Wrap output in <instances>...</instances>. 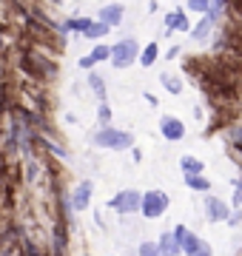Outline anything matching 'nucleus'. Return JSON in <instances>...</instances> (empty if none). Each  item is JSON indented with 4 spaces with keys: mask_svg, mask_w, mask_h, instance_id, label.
I'll list each match as a JSON object with an SVG mask.
<instances>
[{
    "mask_svg": "<svg viewBox=\"0 0 242 256\" xmlns=\"http://www.w3.org/2000/svg\"><path fill=\"white\" fill-rule=\"evenodd\" d=\"M120 18H122L120 6H106L102 9V26H114V23H120Z\"/></svg>",
    "mask_w": 242,
    "mask_h": 256,
    "instance_id": "nucleus-10",
    "label": "nucleus"
},
{
    "mask_svg": "<svg viewBox=\"0 0 242 256\" xmlns=\"http://www.w3.org/2000/svg\"><path fill=\"white\" fill-rule=\"evenodd\" d=\"M108 57H112V63L117 68H126V66L137 57V43L134 40H120L114 48H108Z\"/></svg>",
    "mask_w": 242,
    "mask_h": 256,
    "instance_id": "nucleus-2",
    "label": "nucleus"
},
{
    "mask_svg": "<svg viewBox=\"0 0 242 256\" xmlns=\"http://www.w3.org/2000/svg\"><path fill=\"white\" fill-rule=\"evenodd\" d=\"M162 134H166L168 140H182V134H186V128H182V122L174 117H166L162 120Z\"/></svg>",
    "mask_w": 242,
    "mask_h": 256,
    "instance_id": "nucleus-6",
    "label": "nucleus"
},
{
    "mask_svg": "<svg viewBox=\"0 0 242 256\" xmlns=\"http://www.w3.org/2000/svg\"><path fill=\"white\" fill-rule=\"evenodd\" d=\"M108 117H112V111L102 106V108H100V120H102V122H108Z\"/></svg>",
    "mask_w": 242,
    "mask_h": 256,
    "instance_id": "nucleus-21",
    "label": "nucleus"
},
{
    "mask_svg": "<svg viewBox=\"0 0 242 256\" xmlns=\"http://www.w3.org/2000/svg\"><path fill=\"white\" fill-rule=\"evenodd\" d=\"M88 82H92V88H94V92H97V94H100V97H102V80H100V77L94 74V77H92V80H88Z\"/></svg>",
    "mask_w": 242,
    "mask_h": 256,
    "instance_id": "nucleus-20",
    "label": "nucleus"
},
{
    "mask_svg": "<svg viewBox=\"0 0 242 256\" xmlns=\"http://www.w3.org/2000/svg\"><path fill=\"white\" fill-rule=\"evenodd\" d=\"M208 216H211V220H228V208H225L222 202L220 200H214V196H208Z\"/></svg>",
    "mask_w": 242,
    "mask_h": 256,
    "instance_id": "nucleus-7",
    "label": "nucleus"
},
{
    "mask_svg": "<svg viewBox=\"0 0 242 256\" xmlns=\"http://www.w3.org/2000/svg\"><path fill=\"white\" fill-rule=\"evenodd\" d=\"M154 60H157V46L151 43V46L146 48V52H142V60H140V63H142V66H151Z\"/></svg>",
    "mask_w": 242,
    "mask_h": 256,
    "instance_id": "nucleus-15",
    "label": "nucleus"
},
{
    "mask_svg": "<svg viewBox=\"0 0 242 256\" xmlns=\"http://www.w3.org/2000/svg\"><path fill=\"white\" fill-rule=\"evenodd\" d=\"M106 32H108V26H102V23H97V26H88V28H86V34L92 37V40H97V37H102Z\"/></svg>",
    "mask_w": 242,
    "mask_h": 256,
    "instance_id": "nucleus-16",
    "label": "nucleus"
},
{
    "mask_svg": "<svg viewBox=\"0 0 242 256\" xmlns=\"http://www.w3.org/2000/svg\"><path fill=\"white\" fill-rule=\"evenodd\" d=\"M88 57H92V63H97V60H106V57H108V48H106V46H97Z\"/></svg>",
    "mask_w": 242,
    "mask_h": 256,
    "instance_id": "nucleus-18",
    "label": "nucleus"
},
{
    "mask_svg": "<svg viewBox=\"0 0 242 256\" xmlns=\"http://www.w3.org/2000/svg\"><path fill=\"white\" fill-rule=\"evenodd\" d=\"M174 239H177L180 250H186L188 256H211V248L205 245V242H202L200 236H194V234H188L186 228H177Z\"/></svg>",
    "mask_w": 242,
    "mask_h": 256,
    "instance_id": "nucleus-1",
    "label": "nucleus"
},
{
    "mask_svg": "<svg viewBox=\"0 0 242 256\" xmlns=\"http://www.w3.org/2000/svg\"><path fill=\"white\" fill-rule=\"evenodd\" d=\"M168 26H171V28H180V32H186V28H188L186 14H182V12H171V14H168Z\"/></svg>",
    "mask_w": 242,
    "mask_h": 256,
    "instance_id": "nucleus-11",
    "label": "nucleus"
},
{
    "mask_svg": "<svg viewBox=\"0 0 242 256\" xmlns=\"http://www.w3.org/2000/svg\"><path fill=\"white\" fill-rule=\"evenodd\" d=\"M140 256H160V254H157V248L151 245V242H142V245H140Z\"/></svg>",
    "mask_w": 242,
    "mask_h": 256,
    "instance_id": "nucleus-19",
    "label": "nucleus"
},
{
    "mask_svg": "<svg viewBox=\"0 0 242 256\" xmlns=\"http://www.w3.org/2000/svg\"><path fill=\"white\" fill-rule=\"evenodd\" d=\"M160 256H177L180 254V245H177V239L171 236V234H166L162 236V242H160V250H157Z\"/></svg>",
    "mask_w": 242,
    "mask_h": 256,
    "instance_id": "nucleus-9",
    "label": "nucleus"
},
{
    "mask_svg": "<svg viewBox=\"0 0 242 256\" xmlns=\"http://www.w3.org/2000/svg\"><path fill=\"white\" fill-rule=\"evenodd\" d=\"M214 18H216V14H208V18H205L202 23L194 28V37H205V34H208V32H211V26H214Z\"/></svg>",
    "mask_w": 242,
    "mask_h": 256,
    "instance_id": "nucleus-12",
    "label": "nucleus"
},
{
    "mask_svg": "<svg viewBox=\"0 0 242 256\" xmlns=\"http://www.w3.org/2000/svg\"><path fill=\"white\" fill-rule=\"evenodd\" d=\"M80 66H83V68H92V66H94L92 57H83V60H80Z\"/></svg>",
    "mask_w": 242,
    "mask_h": 256,
    "instance_id": "nucleus-22",
    "label": "nucleus"
},
{
    "mask_svg": "<svg viewBox=\"0 0 242 256\" xmlns=\"http://www.w3.org/2000/svg\"><path fill=\"white\" fill-rule=\"evenodd\" d=\"M140 208L148 220H154V216H160V214L168 208V196L162 191H151V194H146V196H140Z\"/></svg>",
    "mask_w": 242,
    "mask_h": 256,
    "instance_id": "nucleus-3",
    "label": "nucleus"
},
{
    "mask_svg": "<svg viewBox=\"0 0 242 256\" xmlns=\"http://www.w3.org/2000/svg\"><path fill=\"white\" fill-rule=\"evenodd\" d=\"M88 196H92V182H83L80 188H77V194H74V208L77 210L88 208Z\"/></svg>",
    "mask_w": 242,
    "mask_h": 256,
    "instance_id": "nucleus-8",
    "label": "nucleus"
},
{
    "mask_svg": "<svg viewBox=\"0 0 242 256\" xmlns=\"http://www.w3.org/2000/svg\"><path fill=\"white\" fill-rule=\"evenodd\" d=\"M97 146L126 148V146H131V134H126V131H114V128H102L100 134H97Z\"/></svg>",
    "mask_w": 242,
    "mask_h": 256,
    "instance_id": "nucleus-4",
    "label": "nucleus"
},
{
    "mask_svg": "<svg viewBox=\"0 0 242 256\" xmlns=\"http://www.w3.org/2000/svg\"><path fill=\"white\" fill-rule=\"evenodd\" d=\"M182 168H186L188 174H200V171H202V162L194 160V156H186V160H182Z\"/></svg>",
    "mask_w": 242,
    "mask_h": 256,
    "instance_id": "nucleus-14",
    "label": "nucleus"
},
{
    "mask_svg": "<svg viewBox=\"0 0 242 256\" xmlns=\"http://www.w3.org/2000/svg\"><path fill=\"white\" fill-rule=\"evenodd\" d=\"M112 205L120 210V214H131V210L140 208V194H137V191H126V194H120Z\"/></svg>",
    "mask_w": 242,
    "mask_h": 256,
    "instance_id": "nucleus-5",
    "label": "nucleus"
},
{
    "mask_svg": "<svg viewBox=\"0 0 242 256\" xmlns=\"http://www.w3.org/2000/svg\"><path fill=\"white\" fill-rule=\"evenodd\" d=\"M186 182L191 185V188H200V191H208V180H205V176H200V174H188V176H186Z\"/></svg>",
    "mask_w": 242,
    "mask_h": 256,
    "instance_id": "nucleus-13",
    "label": "nucleus"
},
{
    "mask_svg": "<svg viewBox=\"0 0 242 256\" xmlns=\"http://www.w3.org/2000/svg\"><path fill=\"white\" fill-rule=\"evenodd\" d=\"M162 82H166V88H168V92H174V94L180 92V80H174L171 74H162Z\"/></svg>",
    "mask_w": 242,
    "mask_h": 256,
    "instance_id": "nucleus-17",
    "label": "nucleus"
}]
</instances>
